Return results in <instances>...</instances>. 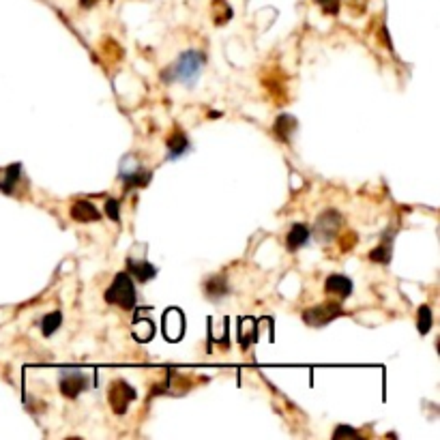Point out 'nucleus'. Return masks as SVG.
Instances as JSON below:
<instances>
[{
    "label": "nucleus",
    "instance_id": "423d86ee",
    "mask_svg": "<svg viewBox=\"0 0 440 440\" xmlns=\"http://www.w3.org/2000/svg\"><path fill=\"white\" fill-rule=\"evenodd\" d=\"M342 224V213L335 209H326L324 213L318 215L316 226H314V236L320 240V243H331V240L337 236Z\"/></svg>",
    "mask_w": 440,
    "mask_h": 440
},
{
    "label": "nucleus",
    "instance_id": "9d476101",
    "mask_svg": "<svg viewBox=\"0 0 440 440\" xmlns=\"http://www.w3.org/2000/svg\"><path fill=\"white\" fill-rule=\"evenodd\" d=\"M166 150H168V159H179L191 150V142L181 129H174L166 140Z\"/></svg>",
    "mask_w": 440,
    "mask_h": 440
},
{
    "label": "nucleus",
    "instance_id": "4468645a",
    "mask_svg": "<svg viewBox=\"0 0 440 440\" xmlns=\"http://www.w3.org/2000/svg\"><path fill=\"white\" fill-rule=\"evenodd\" d=\"M71 217H73V222L91 224V222H99V219H101V213H99V209H97L93 202H88V200H78V202H73V206H71Z\"/></svg>",
    "mask_w": 440,
    "mask_h": 440
},
{
    "label": "nucleus",
    "instance_id": "5701e85b",
    "mask_svg": "<svg viewBox=\"0 0 440 440\" xmlns=\"http://www.w3.org/2000/svg\"><path fill=\"white\" fill-rule=\"evenodd\" d=\"M316 3L324 9V13L335 15L340 11V0H316Z\"/></svg>",
    "mask_w": 440,
    "mask_h": 440
},
{
    "label": "nucleus",
    "instance_id": "0eeeda50",
    "mask_svg": "<svg viewBox=\"0 0 440 440\" xmlns=\"http://www.w3.org/2000/svg\"><path fill=\"white\" fill-rule=\"evenodd\" d=\"M138 398L136 389L131 387L129 382L125 380H116L112 382V387H109V393H107V400H109V406H112V410L116 414H125L129 404L134 402Z\"/></svg>",
    "mask_w": 440,
    "mask_h": 440
},
{
    "label": "nucleus",
    "instance_id": "a211bd4d",
    "mask_svg": "<svg viewBox=\"0 0 440 440\" xmlns=\"http://www.w3.org/2000/svg\"><path fill=\"white\" fill-rule=\"evenodd\" d=\"M131 331H134V337L138 342H150L152 335H155V324H152L150 318L148 320L146 318H136L134 328H131Z\"/></svg>",
    "mask_w": 440,
    "mask_h": 440
},
{
    "label": "nucleus",
    "instance_id": "393cba45",
    "mask_svg": "<svg viewBox=\"0 0 440 440\" xmlns=\"http://www.w3.org/2000/svg\"><path fill=\"white\" fill-rule=\"evenodd\" d=\"M95 3H97V0H80V5H82L84 9H91Z\"/></svg>",
    "mask_w": 440,
    "mask_h": 440
},
{
    "label": "nucleus",
    "instance_id": "ddd939ff",
    "mask_svg": "<svg viewBox=\"0 0 440 440\" xmlns=\"http://www.w3.org/2000/svg\"><path fill=\"white\" fill-rule=\"evenodd\" d=\"M204 294L211 301H222L230 294V283L226 279V275H213L204 281Z\"/></svg>",
    "mask_w": 440,
    "mask_h": 440
},
{
    "label": "nucleus",
    "instance_id": "20e7f679",
    "mask_svg": "<svg viewBox=\"0 0 440 440\" xmlns=\"http://www.w3.org/2000/svg\"><path fill=\"white\" fill-rule=\"evenodd\" d=\"M344 314V307L337 301H326V303H320L316 307H310V310L303 312V322L310 324V326H326L328 322H333L337 316Z\"/></svg>",
    "mask_w": 440,
    "mask_h": 440
},
{
    "label": "nucleus",
    "instance_id": "412c9836",
    "mask_svg": "<svg viewBox=\"0 0 440 440\" xmlns=\"http://www.w3.org/2000/svg\"><path fill=\"white\" fill-rule=\"evenodd\" d=\"M391 243H387V240H385V243H380L376 249H371L369 252V260L371 262H378V264H389L391 262Z\"/></svg>",
    "mask_w": 440,
    "mask_h": 440
},
{
    "label": "nucleus",
    "instance_id": "6e6552de",
    "mask_svg": "<svg viewBox=\"0 0 440 440\" xmlns=\"http://www.w3.org/2000/svg\"><path fill=\"white\" fill-rule=\"evenodd\" d=\"M185 333V316L179 310H168L164 314V335L170 342H179Z\"/></svg>",
    "mask_w": 440,
    "mask_h": 440
},
{
    "label": "nucleus",
    "instance_id": "2eb2a0df",
    "mask_svg": "<svg viewBox=\"0 0 440 440\" xmlns=\"http://www.w3.org/2000/svg\"><path fill=\"white\" fill-rule=\"evenodd\" d=\"M310 238H312L310 226H305V224H292L290 232L285 234V245H288L290 252H297V249H301V247H305L307 243H310Z\"/></svg>",
    "mask_w": 440,
    "mask_h": 440
},
{
    "label": "nucleus",
    "instance_id": "1a4fd4ad",
    "mask_svg": "<svg viewBox=\"0 0 440 440\" xmlns=\"http://www.w3.org/2000/svg\"><path fill=\"white\" fill-rule=\"evenodd\" d=\"M324 290H326V294H333L340 301H344L352 294V290H355V283H352V279H348L346 275L333 273L324 279Z\"/></svg>",
    "mask_w": 440,
    "mask_h": 440
},
{
    "label": "nucleus",
    "instance_id": "aec40b11",
    "mask_svg": "<svg viewBox=\"0 0 440 440\" xmlns=\"http://www.w3.org/2000/svg\"><path fill=\"white\" fill-rule=\"evenodd\" d=\"M432 324H434V316H432L430 305H421L419 310H416V331L421 335H428Z\"/></svg>",
    "mask_w": 440,
    "mask_h": 440
},
{
    "label": "nucleus",
    "instance_id": "4be33fe9",
    "mask_svg": "<svg viewBox=\"0 0 440 440\" xmlns=\"http://www.w3.org/2000/svg\"><path fill=\"white\" fill-rule=\"evenodd\" d=\"M103 211H105V215H107L109 219H112V222H116V224L121 222V202L114 200V197H107Z\"/></svg>",
    "mask_w": 440,
    "mask_h": 440
},
{
    "label": "nucleus",
    "instance_id": "b1692460",
    "mask_svg": "<svg viewBox=\"0 0 440 440\" xmlns=\"http://www.w3.org/2000/svg\"><path fill=\"white\" fill-rule=\"evenodd\" d=\"M342 436H357V438H361V434H359L357 430L346 428V425H342V428H337V430L333 432V438H342Z\"/></svg>",
    "mask_w": 440,
    "mask_h": 440
},
{
    "label": "nucleus",
    "instance_id": "f03ea898",
    "mask_svg": "<svg viewBox=\"0 0 440 440\" xmlns=\"http://www.w3.org/2000/svg\"><path fill=\"white\" fill-rule=\"evenodd\" d=\"M105 303L107 305H116L121 307V310L125 312H131L136 307V283H134V277H131L129 273H118L114 277V281L109 283V288L105 290L103 294Z\"/></svg>",
    "mask_w": 440,
    "mask_h": 440
},
{
    "label": "nucleus",
    "instance_id": "6ab92c4d",
    "mask_svg": "<svg viewBox=\"0 0 440 440\" xmlns=\"http://www.w3.org/2000/svg\"><path fill=\"white\" fill-rule=\"evenodd\" d=\"M60 324H62V312H58V310L48 314V316H43L41 318V333H43V337H52L60 328Z\"/></svg>",
    "mask_w": 440,
    "mask_h": 440
},
{
    "label": "nucleus",
    "instance_id": "f8f14e48",
    "mask_svg": "<svg viewBox=\"0 0 440 440\" xmlns=\"http://www.w3.org/2000/svg\"><path fill=\"white\" fill-rule=\"evenodd\" d=\"M299 127V121L292 116V114H279L277 121L273 123V134L279 142H285L288 144L294 136V131Z\"/></svg>",
    "mask_w": 440,
    "mask_h": 440
},
{
    "label": "nucleus",
    "instance_id": "9b49d317",
    "mask_svg": "<svg viewBox=\"0 0 440 440\" xmlns=\"http://www.w3.org/2000/svg\"><path fill=\"white\" fill-rule=\"evenodd\" d=\"M127 273L134 277L136 281L140 283H146L150 279H155L157 277V267L155 264H150L146 260H127Z\"/></svg>",
    "mask_w": 440,
    "mask_h": 440
},
{
    "label": "nucleus",
    "instance_id": "dca6fc26",
    "mask_svg": "<svg viewBox=\"0 0 440 440\" xmlns=\"http://www.w3.org/2000/svg\"><path fill=\"white\" fill-rule=\"evenodd\" d=\"M21 176V164H11L7 170H5V176L0 179V191H3L5 195H13L15 193V187H17V181Z\"/></svg>",
    "mask_w": 440,
    "mask_h": 440
},
{
    "label": "nucleus",
    "instance_id": "f3484780",
    "mask_svg": "<svg viewBox=\"0 0 440 440\" xmlns=\"http://www.w3.org/2000/svg\"><path fill=\"white\" fill-rule=\"evenodd\" d=\"M256 342V322L252 318H243L238 324V344L240 348H249Z\"/></svg>",
    "mask_w": 440,
    "mask_h": 440
},
{
    "label": "nucleus",
    "instance_id": "7ed1b4c3",
    "mask_svg": "<svg viewBox=\"0 0 440 440\" xmlns=\"http://www.w3.org/2000/svg\"><path fill=\"white\" fill-rule=\"evenodd\" d=\"M121 179L125 181V191L129 189H136V187H148L150 179H152V172L142 168L138 164L136 155H125L121 161Z\"/></svg>",
    "mask_w": 440,
    "mask_h": 440
},
{
    "label": "nucleus",
    "instance_id": "f257e3e1",
    "mask_svg": "<svg viewBox=\"0 0 440 440\" xmlns=\"http://www.w3.org/2000/svg\"><path fill=\"white\" fill-rule=\"evenodd\" d=\"M206 64V54L200 50H185L176 56V60L170 64L166 71H161V80L166 84L181 82L187 88H193L197 78H200L202 69Z\"/></svg>",
    "mask_w": 440,
    "mask_h": 440
},
{
    "label": "nucleus",
    "instance_id": "39448f33",
    "mask_svg": "<svg viewBox=\"0 0 440 440\" xmlns=\"http://www.w3.org/2000/svg\"><path fill=\"white\" fill-rule=\"evenodd\" d=\"M91 387V378L86 376L82 369H60L58 373V391L64 398L76 400L80 393H84Z\"/></svg>",
    "mask_w": 440,
    "mask_h": 440
}]
</instances>
